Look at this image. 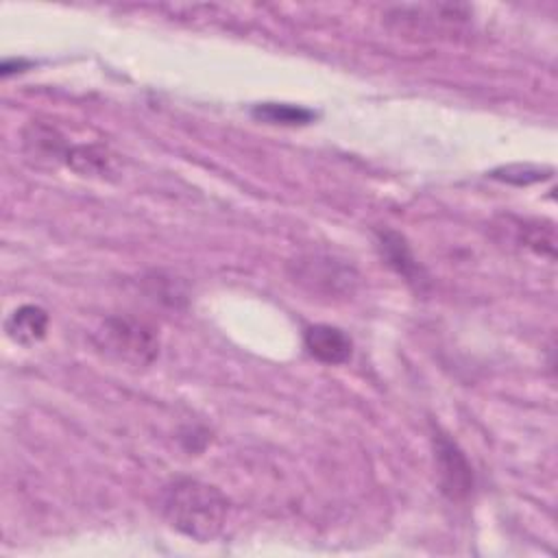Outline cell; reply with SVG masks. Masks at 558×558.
Segmentation results:
<instances>
[{"instance_id":"obj_1","label":"cell","mask_w":558,"mask_h":558,"mask_svg":"<svg viewBox=\"0 0 558 558\" xmlns=\"http://www.w3.org/2000/svg\"><path fill=\"white\" fill-rule=\"evenodd\" d=\"M227 512V497L201 480L177 477L161 490V514L168 525L198 543H209L222 532Z\"/></svg>"},{"instance_id":"obj_2","label":"cell","mask_w":558,"mask_h":558,"mask_svg":"<svg viewBox=\"0 0 558 558\" xmlns=\"http://www.w3.org/2000/svg\"><path fill=\"white\" fill-rule=\"evenodd\" d=\"M92 340L107 357L135 368L153 364L159 355L157 331L148 323L124 314L107 316L92 333Z\"/></svg>"},{"instance_id":"obj_3","label":"cell","mask_w":558,"mask_h":558,"mask_svg":"<svg viewBox=\"0 0 558 558\" xmlns=\"http://www.w3.org/2000/svg\"><path fill=\"white\" fill-rule=\"evenodd\" d=\"M290 277L314 294L347 296L357 286L353 266L329 255H301L290 262Z\"/></svg>"},{"instance_id":"obj_4","label":"cell","mask_w":558,"mask_h":558,"mask_svg":"<svg viewBox=\"0 0 558 558\" xmlns=\"http://www.w3.org/2000/svg\"><path fill=\"white\" fill-rule=\"evenodd\" d=\"M434 460L442 495L451 501H464L473 490V469L458 442L440 429L434 432Z\"/></svg>"},{"instance_id":"obj_5","label":"cell","mask_w":558,"mask_h":558,"mask_svg":"<svg viewBox=\"0 0 558 558\" xmlns=\"http://www.w3.org/2000/svg\"><path fill=\"white\" fill-rule=\"evenodd\" d=\"M377 251L381 259L399 275L408 286H412L416 292H421L427 283L429 277L423 270V266L416 262L408 240L395 231V229H381L377 231Z\"/></svg>"},{"instance_id":"obj_6","label":"cell","mask_w":558,"mask_h":558,"mask_svg":"<svg viewBox=\"0 0 558 558\" xmlns=\"http://www.w3.org/2000/svg\"><path fill=\"white\" fill-rule=\"evenodd\" d=\"M303 344L314 360L329 366L344 364L353 353V340L340 327L323 323L310 325L303 331Z\"/></svg>"},{"instance_id":"obj_7","label":"cell","mask_w":558,"mask_h":558,"mask_svg":"<svg viewBox=\"0 0 558 558\" xmlns=\"http://www.w3.org/2000/svg\"><path fill=\"white\" fill-rule=\"evenodd\" d=\"M70 146L65 144V137L46 122H31L24 129V153L35 159V163H57L65 161Z\"/></svg>"},{"instance_id":"obj_8","label":"cell","mask_w":558,"mask_h":558,"mask_svg":"<svg viewBox=\"0 0 558 558\" xmlns=\"http://www.w3.org/2000/svg\"><path fill=\"white\" fill-rule=\"evenodd\" d=\"M48 312L39 305H20L15 307L7 320H4V331L7 336L22 347H33L46 338L48 331Z\"/></svg>"},{"instance_id":"obj_9","label":"cell","mask_w":558,"mask_h":558,"mask_svg":"<svg viewBox=\"0 0 558 558\" xmlns=\"http://www.w3.org/2000/svg\"><path fill=\"white\" fill-rule=\"evenodd\" d=\"M65 163L83 177H107L113 172V159L102 146H70Z\"/></svg>"},{"instance_id":"obj_10","label":"cell","mask_w":558,"mask_h":558,"mask_svg":"<svg viewBox=\"0 0 558 558\" xmlns=\"http://www.w3.org/2000/svg\"><path fill=\"white\" fill-rule=\"evenodd\" d=\"M253 116L262 122L268 124H286V126H296V124H307L316 118L312 109L299 107V105H288V102H262L253 107Z\"/></svg>"},{"instance_id":"obj_11","label":"cell","mask_w":558,"mask_h":558,"mask_svg":"<svg viewBox=\"0 0 558 558\" xmlns=\"http://www.w3.org/2000/svg\"><path fill=\"white\" fill-rule=\"evenodd\" d=\"M554 170L547 166H534V163H510V166H501L495 168L490 172V179L510 183V185H532L545 179H551Z\"/></svg>"},{"instance_id":"obj_12","label":"cell","mask_w":558,"mask_h":558,"mask_svg":"<svg viewBox=\"0 0 558 558\" xmlns=\"http://www.w3.org/2000/svg\"><path fill=\"white\" fill-rule=\"evenodd\" d=\"M521 242L532 248L538 255L554 257L556 251V235H554V225L547 222L545 227L541 222H525L521 227Z\"/></svg>"}]
</instances>
